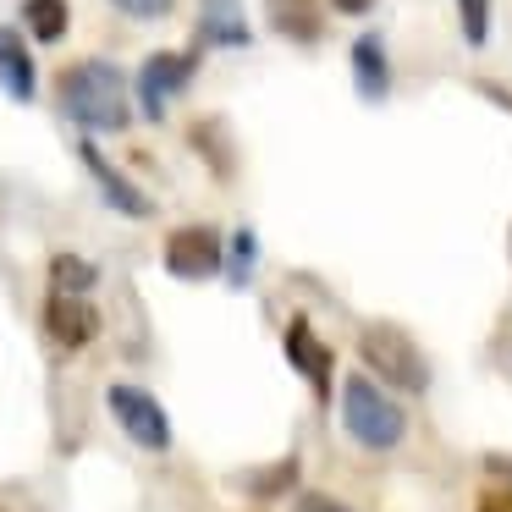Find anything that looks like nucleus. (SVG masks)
<instances>
[{"label": "nucleus", "instance_id": "f257e3e1", "mask_svg": "<svg viewBox=\"0 0 512 512\" xmlns=\"http://www.w3.org/2000/svg\"><path fill=\"white\" fill-rule=\"evenodd\" d=\"M61 94V111H67L72 127H83V133H122V127H133V100H127V78L116 61H72L67 72H61L56 83Z\"/></svg>", "mask_w": 512, "mask_h": 512}, {"label": "nucleus", "instance_id": "f03ea898", "mask_svg": "<svg viewBox=\"0 0 512 512\" xmlns=\"http://www.w3.org/2000/svg\"><path fill=\"white\" fill-rule=\"evenodd\" d=\"M342 430L364 452H391L408 435V413H402V402L386 386H375L369 375H353L342 380Z\"/></svg>", "mask_w": 512, "mask_h": 512}, {"label": "nucleus", "instance_id": "7ed1b4c3", "mask_svg": "<svg viewBox=\"0 0 512 512\" xmlns=\"http://www.w3.org/2000/svg\"><path fill=\"white\" fill-rule=\"evenodd\" d=\"M358 358H364L375 386H397V391H424L430 386V364H424L419 342L397 325H375L369 320L358 331Z\"/></svg>", "mask_w": 512, "mask_h": 512}, {"label": "nucleus", "instance_id": "20e7f679", "mask_svg": "<svg viewBox=\"0 0 512 512\" xmlns=\"http://www.w3.org/2000/svg\"><path fill=\"white\" fill-rule=\"evenodd\" d=\"M105 408H111L116 430L133 446H144V452H171V413L160 408L155 391L133 386V380H111V386H105Z\"/></svg>", "mask_w": 512, "mask_h": 512}, {"label": "nucleus", "instance_id": "39448f33", "mask_svg": "<svg viewBox=\"0 0 512 512\" xmlns=\"http://www.w3.org/2000/svg\"><path fill=\"white\" fill-rule=\"evenodd\" d=\"M193 72H199V50H155V56H144V67H138V78H133L138 111H144L149 122H160V116L171 111V100L188 94Z\"/></svg>", "mask_w": 512, "mask_h": 512}, {"label": "nucleus", "instance_id": "423d86ee", "mask_svg": "<svg viewBox=\"0 0 512 512\" xmlns=\"http://www.w3.org/2000/svg\"><path fill=\"white\" fill-rule=\"evenodd\" d=\"M221 265H226V243L215 226L193 221L166 237V270L177 281H210V276H221Z\"/></svg>", "mask_w": 512, "mask_h": 512}, {"label": "nucleus", "instance_id": "0eeeda50", "mask_svg": "<svg viewBox=\"0 0 512 512\" xmlns=\"http://www.w3.org/2000/svg\"><path fill=\"white\" fill-rule=\"evenodd\" d=\"M78 160H83V171L94 177V188L105 193V204H111L116 215H127V221H149V215H155L149 193L138 188L133 177H122V171H116L111 160L100 155V144H94V138H78Z\"/></svg>", "mask_w": 512, "mask_h": 512}, {"label": "nucleus", "instance_id": "6e6552de", "mask_svg": "<svg viewBox=\"0 0 512 512\" xmlns=\"http://www.w3.org/2000/svg\"><path fill=\"white\" fill-rule=\"evenodd\" d=\"M45 331L61 353H83V347L100 336V309L89 298H72V292H50L45 298Z\"/></svg>", "mask_w": 512, "mask_h": 512}, {"label": "nucleus", "instance_id": "1a4fd4ad", "mask_svg": "<svg viewBox=\"0 0 512 512\" xmlns=\"http://www.w3.org/2000/svg\"><path fill=\"white\" fill-rule=\"evenodd\" d=\"M281 353H287V364L298 369L320 397H331V347L314 336V325L303 320V314H292V320H287V331H281Z\"/></svg>", "mask_w": 512, "mask_h": 512}, {"label": "nucleus", "instance_id": "9d476101", "mask_svg": "<svg viewBox=\"0 0 512 512\" xmlns=\"http://www.w3.org/2000/svg\"><path fill=\"white\" fill-rule=\"evenodd\" d=\"M254 28H248L243 0H199V45L204 50H248Z\"/></svg>", "mask_w": 512, "mask_h": 512}, {"label": "nucleus", "instance_id": "9b49d317", "mask_svg": "<svg viewBox=\"0 0 512 512\" xmlns=\"http://www.w3.org/2000/svg\"><path fill=\"white\" fill-rule=\"evenodd\" d=\"M0 94L17 105H28L39 94V67H34V50L17 28L0 23Z\"/></svg>", "mask_w": 512, "mask_h": 512}, {"label": "nucleus", "instance_id": "f8f14e48", "mask_svg": "<svg viewBox=\"0 0 512 512\" xmlns=\"http://www.w3.org/2000/svg\"><path fill=\"white\" fill-rule=\"evenodd\" d=\"M353 89L364 105H380L391 94V56H386V45H380V34L353 39Z\"/></svg>", "mask_w": 512, "mask_h": 512}, {"label": "nucleus", "instance_id": "ddd939ff", "mask_svg": "<svg viewBox=\"0 0 512 512\" xmlns=\"http://www.w3.org/2000/svg\"><path fill=\"white\" fill-rule=\"evenodd\" d=\"M265 12H270V28H276L281 39H292V45H314V39L325 34L314 0H265Z\"/></svg>", "mask_w": 512, "mask_h": 512}, {"label": "nucleus", "instance_id": "4468645a", "mask_svg": "<svg viewBox=\"0 0 512 512\" xmlns=\"http://www.w3.org/2000/svg\"><path fill=\"white\" fill-rule=\"evenodd\" d=\"M23 28L39 45H61L72 28V6L67 0H23Z\"/></svg>", "mask_w": 512, "mask_h": 512}, {"label": "nucleus", "instance_id": "2eb2a0df", "mask_svg": "<svg viewBox=\"0 0 512 512\" xmlns=\"http://www.w3.org/2000/svg\"><path fill=\"white\" fill-rule=\"evenodd\" d=\"M94 281H100V270H94L89 259H78V254H56V259H50V292H72V298H89Z\"/></svg>", "mask_w": 512, "mask_h": 512}, {"label": "nucleus", "instance_id": "dca6fc26", "mask_svg": "<svg viewBox=\"0 0 512 512\" xmlns=\"http://www.w3.org/2000/svg\"><path fill=\"white\" fill-rule=\"evenodd\" d=\"M254 265H259V237L243 226V232L232 237V248H226V265L221 270H226V281H232V287H243V281L254 276Z\"/></svg>", "mask_w": 512, "mask_h": 512}, {"label": "nucleus", "instance_id": "f3484780", "mask_svg": "<svg viewBox=\"0 0 512 512\" xmlns=\"http://www.w3.org/2000/svg\"><path fill=\"white\" fill-rule=\"evenodd\" d=\"M457 28H463V45L479 50L490 39V0H457Z\"/></svg>", "mask_w": 512, "mask_h": 512}, {"label": "nucleus", "instance_id": "a211bd4d", "mask_svg": "<svg viewBox=\"0 0 512 512\" xmlns=\"http://www.w3.org/2000/svg\"><path fill=\"white\" fill-rule=\"evenodd\" d=\"M292 479H298V457H281L276 468H265L259 479H248V490H254V496H276V490L292 485Z\"/></svg>", "mask_w": 512, "mask_h": 512}, {"label": "nucleus", "instance_id": "6ab92c4d", "mask_svg": "<svg viewBox=\"0 0 512 512\" xmlns=\"http://www.w3.org/2000/svg\"><path fill=\"white\" fill-rule=\"evenodd\" d=\"M122 17H133V23H160V17L177 12V0H111Z\"/></svg>", "mask_w": 512, "mask_h": 512}, {"label": "nucleus", "instance_id": "aec40b11", "mask_svg": "<svg viewBox=\"0 0 512 512\" xmlns=\"http://www.w3.org/2000/svg\"><path fill=\"white\" fill-rule=\"evenodd\" d=\"M292 512H353V507H347V501H336V496H325V490H303Z\"/></svg>", "mask_w": 512, "mask_h": 512}, {"label": "nucleus", "instance_id": "412c9836", "mask_svg": "<svg viewBox=\"0 0 512 512\" xmlns=\"http://www.w3.org/2000/svg\"><path fill=\"white\" fill-rule=\"evenodd\" d=\"M474 512H512V485H490V490H479Z\"/></svg>", "mask_w": 512, "mask_h": 512}, {"label": "nucleus", "instance_id": "4be33fe9", "mask_svg": "<svg viewBox=\"0 0 512 512\" xmlns=\"http://www.w3.org/2000/svg\"><path fill=\"white\" fill-rule=\"evenodd\" d=\"M342 17H364V12H375V0H331Z\"/></svg>", "mask_w": 512, "mask_h": 512}]
</instances>
